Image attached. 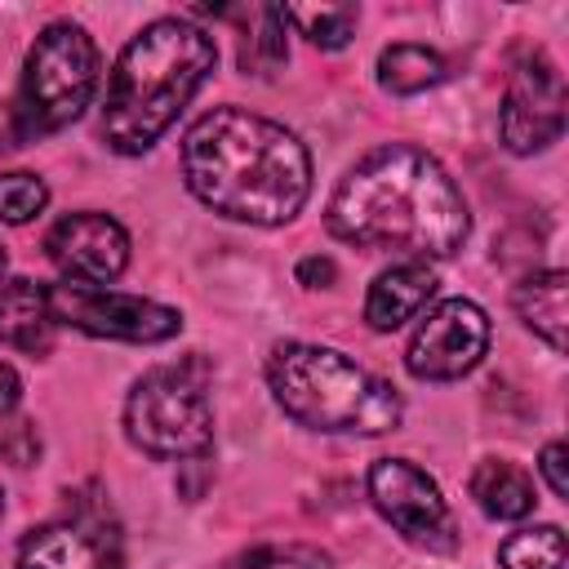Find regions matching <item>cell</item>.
<instances>
[{
  "label": "cell",
  "mask_w": 569,
  "mask_h": 569,
  "mask_svg": "<svg viewBox=\"0 0 569 569\" xmlns=\"http://www.w3.org/2000/svg\"><path fill=\"white\" fill-rule=\"evenodd\" d=\"M218 49L213 36L182 22L160 18L142 27L116 58L107 107H102V138L120 156L147 151L191 102V93L213 71Z\"/></svg>",
  "instance_id": "cell-3"
},
{
  "label": "cell",
  "mask_w": 569,
  "mask_h": 569,
  "mask_svg": "<svg viewBox=\"0 0 569 569\" xmlns=\"http://www.w3.org/2000/svg\"><path fill=\"white\" fill-rule=\"evenodd\" d=\"M98 89V49L84 27L76 22H49L22 67L18 84V138L53 133L71 124Z\"/></svg>",
  "instance_id": "cell-5"
},
{
  "label": "cell",
  "mask_w": 569,
  "mask_h": 569,
  "mask_svg": "<svg viewBox=\"0 0 569 569\" xmlns=\"http://www.w3.org/2000/svg\"><path fill=\"white\" fill-rule=\"evenodd\" d=\"M565 462H569V449H565L560 440H551V445L542 449V458H538V467H542V476H547V485H551L556 498L569 493V471H565Z\"/></svg>",
  "instance_id": "cell-23"
},
{
  "label": "cell",
  "mask_w": 569,
  "mask_h": 569,
  "mask_svg": "<svg viewBox=\"0 0 569 569\" xmlns=\"http://www.w3.org/2000/svg\"><path fill=\"white\" fill-rule=\"evenodd\" d=\"M333 262L329 258H320V253H311V258H302L298 262V280L307 284V289H325V284H333Z\"/></svg>",
  "instance_id": "cell-24"
},
{
  "label": "cell",
  "mask_w": 569,
  "mask_h": 569,
  "mask_svg": "<svg viewBox=\"0 0 569 569\" xmlns=\"http://www.w3.org/2000/svg\"><path fill=\"white\" fill-rule=\"evenodd\" d=\"M18 569H120V538L93 520H53L22 538Z\"/></svg>",
  "instance_id": "cell-12"
},
{
  "label": "cell",
  "mask_w": 569,
  "mask_h": 569,
  "mask_svg": "<svg viewBox=\"0 0 569 569\" xmlns=\"http://www.w3.org/2000/svg\"><path fill=\"white\" fill-rule=\"evenodd\" d=\"M471 498L485 516L493 520H520L533 511V480L516 467V462H502V458H485L476 471H471Z\"/></svg>",
  "instance_id": "cell-16"
},
{
  "label": "cell",
  "mask_w": 569,
  "mask_h": 569,
  "mask_svg": "<svg viewBox=\"0 0 569 569\" xmlns=\"http://www.w3.org/2000/svg\"><path fill=\"white\" fill-rule=\"evenodd\" d=\"M0 342L18 351H49L53 342V311H49V289L22 280V276H0Z\"/></svg>",
  "instance_id": "cell-14"
},
{
  "label": "cell",
  "mask_w": 569,
  "mask_h": 569,
  "mask_svg": "<svg viewBox=\"0 0 569 569\" xmlns=\"http://www.w3.org/2000/svg\"><path fill=\"white\" fill-rule=\"evenodd\" d=\"M445 80V58L427 44H391L378 53V84L387 93H422Z\"/></svg>",
  "instance_id": "cell-17"
},
{
  "label": "cell",
  "mask_w": 569,
  "mask_h": 569,
  "mask_svg": "<svg viewBox=\"0 0 569 569\" xmlns=\"http://www.w3.org/2000/svg\"><path fill=\"white\" fill-rule=\"evenodd\" d=\"M18 396H22V382H18L13 365H4V360H0V413H9V409L18 405Z\"/></svg>",
  "instance_id": "cell-25"
},
{
  "label": "cell",
  "mask_w": 569,
  "mask_h": 569,
  "mask_svg": "<svg viewBox=\"0 0 569 569\" xmlns=\"http://www.w3.org/2000/svg\"><path fill=\"white\" fill-rule=\"evenodd\" d=\"M267 387L276 405L311 431L382 436L396 431L405 418L396 387L373 378L333 347L280 342L267 360Z\"/></svg>",
  "instance_id": "cell-4"
},
{
  "label": "cell",
  "mask_w": 569,
  "mask_h": 569,
  "mask_svg": "<svg viewBox=\"0 0 569 569\" xmlns=\"http://www.w3.org/2000/svg\"><path fill=\"white\" fill-rule=\"evenodd\" d=\"M436 298V271L431 262H396L382 276H373L365 293V320L378 333L400 329L405 320L422 316V307Z\"/></svg>",
  "instance_id": "cell-13"
},
{
  "label": "cell",
  "mask_w": 569,
  "mask_h": 569,
  "mask_svg": "<svg viewBox=\"0 0 569 569\" xmlns=\"http://www.w3.org/2000/svg\"><path fill=\"white\" fill-rule=\"evenodd\" d=\"M44 249L53 267L76 284H107L129 267V231L98 209L58 218L44 236Z\"/></svg>",
  "instance_id": "cell-11"
},
{
  "label": "cell",
  "mask_w": 569,
  "mask_h": 569,
  "mask_svg": "<svg viewBox=\"0 0 569 569\" xmlns=\"http://www.w3.org/2000/svg\"><path fill=\"white\" fill-rule=\"evenodd\" d=\"M498 124H502L507 151H516V156H533V151H542L560 138V129H565V80H560L556 62L542 49H533L516 62Z\"/></svg>",
  "instance_id": "cell-10"
},
{
  "label": "cell",
  "mask_w": 569,
  "mask_h": 569,
  "mask_svg": "<svg viewBox=\"0 0 569 569\" xmlns=\"http://www.w3.org/2000/svg\"><path fill=\"white\" fill-rule=\"evenodd\" d=\"M182 173L200 204L249 227H280L311 196L307 147L240 107H218L187 129Z\"/></svg>",
  "instance_id": "cell-2"
},
{
  "label": "cell",
  "mask_w": 569,
  "mask_h": 569,
  "mask_svg": "<svg viewBox=\"0 0 569 569\" xmlns=\"http://www.w3.org/2000/svg\"><path fill=\"white\" fill-rule=\"evenodd\" d=\"M516 316L533 329L547 347H565V316H569V276L565 271H533L516 289Z\"/></svg>",
  "instance_id": "cell-15"
},
{
  "label": "cell",
  "mask_w": 569,
  "mask_h": 569,
  "mask_svg": "<svg viewBox=\"0 0 569 569\" xmlns=\"http://www.w3.org/2000/svg\"><path fill=\"white\" fill-rule=\"evenodd\" d=\"M44 204H49V187L36 173H22V169L0 173V222L22 227L36 213H44Z\"/></svg>",
  "instance_id": "cell-22"
},
{
  "label": "cell",
  "mask_w": 569,
  "mask_h": 569,
  "mask_svg": "<svg viewBox=\"0 0 569 569\" xmlns=\"http://www.w3.org/2000/svg\"><path fill=\"white\" fill-rule=\"evenodd\" d=\"M284 18L320 49H342L351 36H356V4H298V9H284Z\"/></svg>",
  "instance_id": "cell-20"
},
{
  "label": "cell",
  "mask_w": 569,
  "mask_h": 569,
  "mask_svg": "<svg viewBox=\"0 0 569 569\" xmlns=\"http://www.w3.org/2000/svg\"><path fill=\"white\" fill-rule=\"evenodd\" d=\"M0 516H4V489H0Z\"/></svg>",
  "instance_id": "cell-26"
},
{
  "label": "cell",
  "mask_w": 569,
  "mask_h": 569,
  "mask_svg": "<svg viewBox=\"0 0 569 569\" xmlns=\"http://www.w3.org/2000/svg\"><path fill=\"white\" fill-rule=\"evenodd\" d=\"M485 347H489V316L471 298H445L413 329L405 365L422 382H449L471 373Z\"/></svg>",
  "instance_id": "cell-9"
},
{
  "label": "cell",
  "mask_w": 569,
  "mask_h": 569,
  "mask_svg": "<svg viewBox=\"0 0 569 569\" xmlns=\"http://www.w3.org/2000/svg\"><path fill=\"white\" fill-rule=\"evenodd\" d=\"M284 27H289L284 9H276V4H258L253 9V31H244V40H240V67H244V76H271V71L284 67V58H289Z\"/></svg>",
  "instance_id": "cell-18"
},
{
  "label": "cell",
  "mask_w": 569,
  "mask_h": 569,
  "mask_svg": "<svg viewBox=\"0 0 569 569\" xmlns=\"http://www.w3.org/2000/svg\"><path fill=\"white\" fill-rule=\"evenodd\" d=\"M227 569H333V560H329L320 547H302V542H267V547H249V551L231 556Z\"/></svg>",
  "instance_id": "cell-21"
},
{
  "label": "cell",
  "mask_w": 569,
  "mask_h": 569,
  "mask_svg": "<svg viewBox=\"0 0 569 569\" xmlns=\"http://www.w3.org/2000/svg\"><path fill=\"white\" fill-rule=\"evenodd\" d=\"M124 431L151 458H200L213 445V409L196 365L142 373L124 400Z\"/></svg>",
  "instance_id": "cell-6"
},
{
  "label": "cell",
  "mask_w": 569,
  "mask_h": 569,
  "mask_svg": "<svg viewBox=\"0 0 569 569\" xmlns=\"http://www.w3.org/2000/svg\"><path fill=\"white\" fill-rule=\"evenodd\" d=\"M0 276H4V249H0Z\"/></svg>",
  "instance_id": "cell-27"
},
{
  "label": "cell",
  "mask_w": 569,
  "mask_h": 569,
  "mask_svg": "<svg viewBox=\"0 0 569 569\" xmlns=\"http://www.w3.org/2000/svg\"><path fill=\"white\" fill-rule=\"evenodd\" d=\"M369 498L382 520H391L409 542L449 551L453 547V516L440 498V485L413 467L409 458H378L369 467Z\"/></svg>",
  "instance_id": "cell-8"
},
{
  "label": "cell",
  "mask_w": 569,
  "mask_h": 569,
  "mask_svg": "<svg viewBox=\"0 0 569 569\" xmlns=\"http://www.w3.org/2000/svg\"><path fill=\"white\" fill-rule=\"evenodd\" d=\"M502 569H565V533L556 525H533L498 547Z\"/></svg>",
  "instance_id": "cell-19"
},
{
  "label": "cell",
  "mask_w": 569,
  "mask_h": 569,
  "mask_svg": "<svg viewBox=\"0 0 569 569\" xmlns=\"http://www.w3.org/2000/svg\"><path fill=\"white\" fill-rule=\"evenodd\" d=\"M329 231L360 249H396L405 262H436L471 231L467 200L449 169L409 142L360 156L329 196Z\"/></svg>",
  "instance_id": "cell-1"
},
{
  "label": "cell",
  "mask_w": 569,
  "mask_h": 569,
  "mask_svg": "<svg viewBox=\"0 0 569 569\" xmlns=\"http://www.w3.org/2000/svg\"><path fill=\"white\" fill-rule=\"evenodd\" d=\"M49 311L53 325H71L93 338H120V342H164L182 329V311L138 298V293H116L107 284H53L49 289Z\"/></svg>",
  "instance_id": "cell-7"
}]
</instances>
